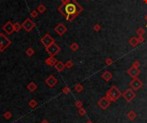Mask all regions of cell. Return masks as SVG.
I'll use <instances>...</instances> for the list:
<instances>
[{
    "label": "cell",
    "instance_id": "cell-25",
    "mask_svg": "<svg viewBox=\"0 0 147 123\" xmlns=\"http://www.w3.org/2000/svg\"><path fill=\"white\" fill-rule=\"evenodd\" d=\"M74 88H75L76 91H77V92H78V93H79V92H81L82 90H83V86L81 84H76V85H75V87H74Z\"/></svg>",
    "mask_w": 147,
    "mask_h": 123
},
{
    "label": "cell",
    "instance_id": "cell-39",
    "mask_svg": "<svg viewBox=\"0 0 147 123\" xmlns=\"http://www.w3.org/2000/svg\"><path fill=\"white\" fill-rule=\"evenodd\" d=\"M144 2H145L146 3H147V0H144Z\"/></svg>",
    "mask_w": 147,
    "mask_h": 123
},
{
    "label": "cell",
    "instance_id": "cell-32",
    "mask_svg": "<svg viewBox=\"0 0 147 123\" xmlns=\"http://www.w3.org/2000/svg\"><path fill=\"white\" fill-rule=\"evenodd\" d=\"M30 16L33 18H36L38 17V11L37 10H33V11H31V13H30Z\"/></svg>",
    "mask_w": 147,
    "mask_h": 123
},
{
    "label": "cell",
    "instance_id": "cell-8",
    "mask_svg": "<svg viewBox=\"0 0 147 123\" xmlns=\"http://www.w3.org/2000/svg\"><path fill=\"white\" fill-rule=\"evenodd\" d=\"M41 42L42 43V45L45 48H48V46H50L51 44H52L54 42V39L49 34H46L41 39Z\"/></svg>",
    "mask_w": 147,
    "mask_h": 123
},
{
    "label": "cell",
    "instance_id": "cell-22",
    "mask_svg": "<svg viewBox=\"0 0 147 123\" xmlns=\"http://www.w3.org/2000/svg\"><path fill=\"white\" fill-rule=\"evenodd\" d=\"M37 11L39 12V13H41V14L44 13V12L46 11V6H45L44 4L39 5V6L37 7Z\"/></svg>",
    "mask_w": 147,
    "mask_h": 123
},
{
    "label": "cell",
    "instance_id": "cell-9",
    "mask_svg": "<svg viewBox=\"0 0 147 123\" xmlns=\"http://www.w3.org/2000/svg\"><path fill=\"white\" fill-rule=\"evenodd\" d=\"M2 29L3 30L4 33H6V35H11V34H13V32H15V30H14V24L10 21L7 22L2 27Z\"/></svg>",
    "mask_w": 147,
    "mask_h": 123
},
{
    "label": "cell",
    "instance_id": "cell-40",
    "mask_svg": "<svg viewBox=\"0 0 147 123\" xmlns=\"http://www.w3.org/2000/svg\"><path fill=\"white\" fill-rule=\"evenodd\" d=\"M146 19H147V17H146Z\"/></svg>",
    "mask_w": 147,
    "mask_h": 123
},
{
    "label": "cell",
    "instance_id": "cell-5",
    "mask_svg": "<svg viewBox=\"0 0 147 123\" xmlns=\"http://www.w3.org/2000/svg\"><path fill=\"white\" fill-rule=\"evenodd\" d=\"M46 51L48 52V53L50 56L54 57V56L57 55V54L60 52V48H59L55 42H53L52 44H51L50 46H48V48H46Z\"/></svg>",
    "mask_w": 147,
    "mask_h": 123
},
{
    "label": "cell",
    "instance_id": "cell-20",
    "mask_svg": "<svg viewBox=\"0 0 147 123\" xmlns=\"http://www.w3.org/2000/svg\"><path fill=\"white\" fill-rule=\"evenodd\" d=\"M70 48H71V49H72V51L76 52V51H77V50H78L79 46H78V44H77V42H73V43H72V44H71Z\"/></svg>",
    "mask_w": 147,
    "mask_h": 123
},
{
    "label": "cell",
    "instance_id": "cell-14",
    "mask_svg": "<svg viewBox=\"0 0 147 123\" xmlns=\"http://www.w3.org/2000/svg\"><path fill=\"white\" fill-rule=\"evenodd\" d=\"M101 77H102L103 80H105L106 82H108V81L111 80L112 77H113V74H112L110 72H108V71H106L105 72H103V74L101 75Z\"/></svg>",
    "mask_w": 147,
    "mask_h": 123
},
{
    "label": "cell",
    "instance_id": "cell-2",
    "mask_svg": "<svg viewBox=\"0 0 147 123\" xmlns=\"http://www.w3.org/2000/svg\"><path fill=\"white\" fill-rule=\"evenodd\" d=\"M121 96H122V93L121 92V90L116 87V86H112V87L110 88V90L107 92L106 97L110 102H115V101H117Z\"/></svg>",
    "mask_w": 147,
    "mask_h": 123
},
{
    "label": "cell",
    "instance_id": "cell-13",
    "mask_svg": "<svg viewBox=\"0 0 147 123\" xmlns=\"http://www.w3.org/2000/svg\"><path fill=\"white\" fill-rule=\"evenodd\" d=\"M140 72H141L139 68L133 67V66L130 67L129 69L127 70V74L131 77H132V78H136V77H138V76L140 74Z\"/></svg>",
    "mask_w": 147,
    "mask_h": 123
},
{
    "label": "cell",
    "instance_id": "cell-21",
    "mask_svg": "<svg viewBox=\"0 0 147 123\" xmlns=\"http://www.w3.org/2000/svg\"><path fill=\"white\" fill-rule=\"evenodd\" d=\"M37 105H38L37 102H36L35 100H34V99H32V100H30L29 102H28V106L31 108H35L36 107H37Z\"/></svg>",
    "mask_w": 147,
    "mask_h": 123
},
{
    "label": "cell",
    "instance_id": "cell-16",
    "mask_svg": "<svg viewBox=\"0 0 147 123\" xmlns=\"http://www.w3.org/2000/svg\"><path fill=\"white\" fill-rule=\"evenodd\" d=\"M54 67H55V69L57 70L59 72H63V71L65 70V66L64 63L61 62V61H57V63L55 64Z\"/></svg>",
    "mask_w": 147,
    "mask_h": 123
},
{
    "label": "cell",
    "instance_id": "cell-11",
    "mask_svg": "<svg viewBox=\"0 0 147 123\" xmlns=\"http://www.w3.org/2000/svg\"><path fill=\"white\" fill-rule=\"evenodd\" d=\"M54 31H55L59 36H62L67 32V28L65 24H63V23H59V24L54 28Z\"/></svg>",
    "mask_w": 147,
    "mask_h": 123
},
{
    "label": "cell",
    "instance_id": "cell-19",
    "mask_svg": "<svg viewBox=\"0 0 147 123\" xmlns=\"http://www.w3.org/2000/svg\"><path fill=\"white\" fill-rule=\"evenodd\" d=\"M129 44L131 45L132 47H137L138 44H139V41H138V38L137 37H132L131 39L129 40Z\"/></svg>",
    "mask_w": 147,
    "mask_h": 123
},
{
    "label": "cell",
    "instance_id": "cell-10",
    "mask_svg": "<svg viewBox=\"0 0 147 123\" xmlns=\"http://www.w3.org/2000/svg\"><path fill=\"white\" fill-rule=\"evenodd\" d=\"M110 102H110V101L108 100L106 97H101L99 101H98L97 104L102 110H106L107 108L110 106Z\"/></svg>",
    "mask_w": 147,
    "mask_h": 123
},
{
    "label": "cell",
    "instance_id": "cell-3",
    "mask_svg": "<svg viewBox=\"0 0 147 123\" xmlns=\"http://www.w3.org/2000/svg\"><path fill=\"white\" fill-rule=\"evenodd\" d=\"M11 45V41L4 34H0V52H3Z\"/></svg>",
    "mask_w": 147,
    "mask_h": 123
},
{
    "label": "cell",
    "instance_id": "cell-37",
    "mask_svg": "<svg viewBox=\"0 0 147 123\" xmlns=\"http://www.w3.org/2000/svg\"><path fill=\"white\" fill-rule=\"evenodd\" d=\"M41 123H49V122H48V121H47V120H43L42 122H41Z\"/></svg>",
    "mask_w": 147,
    "mask_h": 123
},
{
    "label": "cell",
    "instance_id": "cell-38",
    "mask_svg": "<svg viewBox=\"0 0 147 123\" xmlns=\"http://www.w3.org/2000/svg\"><path fill=\"white\" fill-rule=\"evenodd\" d=\"M86 123H93V122H90V121H88V122H87Z\"/></svg>",
    "mask_w": 147,
    "mask_h": 123
},
{
    "label": "cell",
    "instance_id": "cell-30",
    "mask_svg": "<svg viewBox=\"0 0 147 123\" xmlns=\"http://www.w3.org/2000/svg\"><path fill=\"white\" fill-rule=\"evenodd\" d=\"M105 64H106L107 66H110V65L113 64V59H112L111 58H108V59H105Z\"/></svg>",
    "mask_w": 147,
    "mask_h": 123
},
{
    "label": "cell",
    "instance_id": "cell-18",
    "mask_svg": "<svg viewBox=\"0 0 147 123\" xmlns=\"http://www.w3.org/2000/svg\"><path fill=\"white\" fill-rule=\"evenodd\" d=\"M126 117H127L130 121H134L136 119V117H137V114H136L133 110H131V111H129L127 113Z\"/></svg>",
    "mask_w": 147,
    "mask_h": 123
},
{
    "label": "cell",
    "instance_id": "cell-35",
    "mask_svg": "<svg viewBox=\"0 0 147 123\" xmlns=\"http://www.w3.org/2000/svg\"><path fill=\"white\" fill-rule=\"evenodd\" d=\"M94 30L97 32H99L100 30H101V25L100 24H96L95 26H94Z\"/></svg>",
    "mask_w": 147,
    "mask_h": 123
},
{
    "label": "cell",
    "instance_id": "cell-34",
    "mask_svg": "<svg viewBox=\"0 0 147 123\" xmlns=\"http://www.w3.org/2000/svg\"><path fill=\"white\" fill-rule=\"evenodd\" d=\"M132 66H133V67H136V68H139V66H140V62H139V61H138V60L134 61V62L132 63Z\"/></svg>",
    "mask_w": 147,
    "mask_h": 123
},
{
    "label": "cell",
    "instance_id": "cell-4",
    "mask_svg": "<svg viewBox=\"0 0 147 123\" xmlns=\"http://www.w3.org/2000/svg\"><path fill=\"white\" fill-rule=\"evenodd\" d=\"M22 28L26 32H30L35 28V23H34V22L33 21L31 18H27L22 23Z\"/></svg>",
    "mask_w": 147,
    "mask_h": 123
},
{
    "label": "cell",
    "instance_id": "cell-15",
    "mask_svg": "<svg viewBox=\"0 0 147 123\" xmlns=\"http://www.w3.org/2000/svg\"><path fill=\"white\" fill-rule=\"evenodd\" d=\"M45 62H46V64L48 65V66H54L56 63H57V59H56L54 57L50 56V57L48 58V59H46V61H45Z\"/></svg>",
    "mask_w": 147,
    "mask_h": 123
},
{
    "label": "cell",
    "instance_id": "cell-28",
    "mask_svg": "<svg viewBox=\"0 0 147 123\" xmlns=\"http://www.w3.org/2000/svg\"><path fill=\"white\" fill-rule=\"evenodd\" d=\"M3 117H4L6 120H10V118L12 117V114L10 111H7L4 113V115H3Z\"/></svg>",
    "mask_w": 147,
    "mask_h": 123
},
{
    "label": "cell",
    "instance_id": "cell-17",
    "mask_svg": "<svg viewBox=\"0 0 147 123\" xmlns=\"http://www.w3.org/2000/svg\"><path fill=\"white\" fill-rule=\"evenodd\" d=\"M27 89H28L30 92H34L37 90V85H36V84H34V82H30L29 84L27 85Z\"/></svg>",
    "mask_w": 147,
    "mask_h": 123
},
{
    "label": "cell",
    "instance_id": "cell-24",
    "mask_svg": "<svg viewBox=\"0 0 147 123\" xmlns=\"http://www.w3.org/2000/svg\"><path fill=\"white\" fill-rule=\"evenodd\" d=\"M26 54L28 56V57H31L34 54V50L32 48H28V49L26 50Z\"/></svg>",
    "mask_w": 147,
    "mask_h": 123
},
{
    "label": "cell",
    "instance_id": "cell-33",
    "mask_svg": "<svg viewBox=\"0 0 147 123\" xmlns=\"http://www.w3.org/2000/svg\"><path fill=\"white\" fill-rule=\"evenodd\" d=\"M75 106L77 107V108H83V103H82L81 101H76V102H75Z\"/></svg>",
    "mask_w": 147,
    "mask_h": 123
},
{
    "label": "cell",
    "instance_id": "cell-29",
    "mask_svg": "<svg viewBox=\"0 0 147 123\" xmlns=\"http://www.w3.org/2000/svg\"><path fill=\"white\" fill-rule=\"evenodd\" d=\"M77 112H78V115H81V116H83V115H86V110H85L83 108H78V110H77Z\"/></svg>",
    "mask_w": 147,
    "mask_h": 123
},
{
    "label": "cell",
    "instance_id": "cell-36",
    "mask_svg": "<svg viewBox=\"0 0 147 123\" xmlns=\"http://www.w3.org/2000/svg\"><path fill=\"white\" fill-rule=\"evenodd\" d=\"M138 41H139V43L144 42L145 39H144V37H143V36H139V37H138Z\"/></svg>",
    "mask_w": 147,
    "mask_h": 123
},
{
    "label": "cell",
    "instance_id": "cell-26",
    "mask_svg": "<svg viewBox=\"0 0 147 123\" xmlns=\"http://www.w3.org/2000/svg\"><path fill=\"white\" fill-rule=\"evenodd\" d=\"M65 68L71 69L72 67H73L74 64H73V62H72V60H68V61H66V63L65 64Z\"/></svg>",
    "mask_w": 147,
    "mask_h": 123
},
{
    "label": "cell",
    "instance_id": "cell-7",
    "mask_svg": "<svg viewBox=\"0 0 147 123\" xmlns=\"http://www.w3.org/2000/svg\"><path fill=\"white\" fill-rule=\"evenodd\" d=\"M143 82L141 80H139V78H133L130 82V87L133 90H139L143 87Z\"/></svg>",
    "mask_w": 147,
    "mask_h": 123
},
{
    "label": "cell",
    "instance_id": "cell-1",
    "mask_svg": "<svg viewBox=\"0 0 147 123\" xmlns=\"http://www.w3.org/2000/svg\"><path fill=\"white\" fill-rule=\"evenodd\" d=\"M82 10L83 8L76 0H61V5L59 7V13L68 22L73 21Z\"/></svg>",
    "mask_w": 147,
    "mask_h": 123
},
{
    "label": "cell",
    "instance_id": "cell-31",
    "mask_svg": "<svg viewBox=\"0 0 147 123\" xmlns=\"http://www.w3.org/2000/svg\"><path fill=\"white\" fill-rule=\"evenodd\" d=\"M62 91H63V93H65V94H69L71 92V90H70V88L68 87V86H65V87L63 88V90H62Z\"/></svg>",
    "mask_w": 147,
    "mask_h": 123
},
{
    "label": "cell",
    "instance_id": "cell-12",
    "mask_svg": "<svg viewBox=\"0 0 147 123\" xmlns=\"http://www.w3.org/2000/svg\"><path fill=\"white\" fill-rule=\"evenodd\" d=\"M45 83H46V84L48 86V87L50 88H53L54 86L56 85V84H58V80L57 78H56L54 76L52 75H50L48 78L45 80Z\"/></svg>",
    "mask_w": 147,
    "mask_h": 123
},
{
    "label": "cell",
    "instance_id": "cell-27",
    "mask_svg": "<svg viewBox=\"0 0 147 123\" xmlns=\"http://www.w3.org/2000/svg\"><path fill=\"white\" fill-rule=\"evenodd\" d=\"M145 33H146V31H145V29L143 28H139L137 30V35L139 36H143L145 35Z\"/></svg>",
    "mask_w": 147,
    "mask_h": 123
},
{
    "label": "cell",
    "instance_id": "cell-6",
    "mask_svg": "<svg viewBox=\"0 0 147 123\" xmlns=\"http://www.w3.org/2000/svg\"><path fill=\"white\" fill-rule=\"evenodd\" d=\"M122 97H124V99L126 101V102H130L135 98L136 94H135V92L133 91L132 89H127V90L122 94Z\"/></svg>",
    "mask_w": 147,
    "mask_h": 123
},
{
    "label": "cell",
    "instance_id": "cell-23",
    "mask_svg": "<svg viewBox=\"0 0 147 123\" xmlns=\"http://www.w3.org/2000/svg\"><path fill=\"white\" fill-rule=\"evenodd\" d=\"M22 28V24H20L19 23H14V30H15V32H19L20 30H21Z\"/></svg>",
    "mask_w": 147,
    "mask_h": 123
}]
</instances>
